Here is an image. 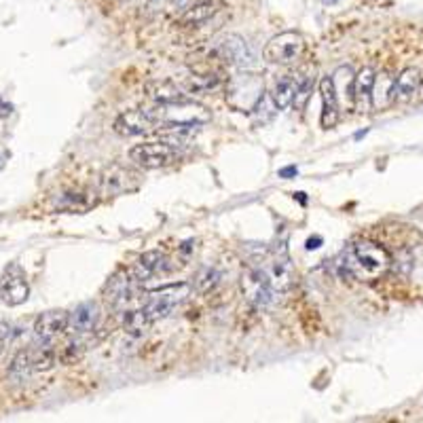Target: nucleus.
Returning a JSON list of instances; mask_svg holds the SVG:
<instances>
[{"mask_svg": "<svg viewBox=\"0 0 423 423\" xmlns=\"http://www.w3.org/2000/svg\"><path fill=\"white\" fill-rule=\"evenodd\" d=\"M392 269V254L377 242H354L339 258V273L356 282H377Z\"/></svg>", "mask_w": 423, "mask_h": 423, "instance_id": "obj_1", "label": "nucleus"}, {"mask_svg": "<svg viewBox=\"0 0 423 423\" xmlns=\"http://www.w3.org/2000/svg\"><path fill=\"white\" fill-rule=\"evenodd\" d=\"M190 292V286L188 284H170V286H163V288H157V290H151L146 301H144V311L146 315L151 317V322H159V320H165L170 317L182 302L186 301Z\"/></svg>", "mask_w": 423, "mask_h": 423, "instance_id": "obj_2", "label": "nucleus"}, {"mask_svg": "<svg viewBox=\"0 0 423 423\" xmlns=\"http://www.w3.org/2000/svg\"><path fill=\"white\" fill-rule=\"evenodd\" d=\"M265 96V83L256 74L235 76L227 87V102L240 113H254Z\"/></svg>", "mask_w": 423, "mask_h": 423, "instance_id": "obj_3", "label": "nucleus"}, {"mask_svg": "<svg viewBox=\"0 0 423 423\" xmlns=\"http://www.w3.org/2000/svg\"><path fill=\"white\" fill-rule=\"evenodd\" d=\"M129 159L142 170H161L178 161V151L168 142H144L129 151Z\"/></svg>", "mask_w": 423, "mask_h": 423, "instance_id": "obj_4", "label": "nucleus"}, {"mask_svg": "<svg viewBox=\"0 0 423 423\" xmlns=\"http://www.w3.org/2000/svg\"><path fill=\"white\" fill-rule=\"evenodd\" d=\"M242 290L248 302L256 309H267L275 302V288L269 282V275L263 267H250L242 275Z\"/></svg>", "mask_w": 423, "mask_h": 423, "instance_id": "obj_5", "label": "nucleus"}, {"mask_svg": "<svg viewBox=\"0 0 423 423\" xmlns=\"http://www.w3.org/2000/svg\"><path fill=\"white\" fill-rule=\"evenodd\" d=\"M305 53V41L299 32L286 30L275 34L265 47V60L280 66H290L299 61Z\"/></svg>", "mask_w": 423, "mask_h": 423, "instance_id": "obj_6", "label": "nucleus"}, {"mask_svg": "<svg viewBox=\"0 0 423 423\" xmlns=\"http://www.w3.org/2000/svg\"><path fill=\"white\" fill-rule=\"evenodd\" d=\"M28 297H30V284L26 271L19 265H9L0 277V301L9 307H17L28 301Z\"/></svg>", "mask_w": 423, "mask_h": 423, "instance_id": "obj_7", "label": "nucleus"}, {"mask_svg": "<svg viewBox=\"0 0 423 423\" xmlns=\"http://www.w3.org/2000/svg\"><path fill=\"white\" fill-rule=\"evenodd\" d=\"M115 131L119 136L131 138V136H144L159 127V119L153 113L146 111H125L115 119Z\"/></svg>", "mask_w": 423, "mask_h": 423, "instance_id": "obj_8", "label": "nucleus"}, {"mask_svg": "<svg viewBox=\"0 0 423 423\" xmlns=\"http://www.w3.org/2000/svg\"><path fill=\"white\" fill-rule=\"evenodd\" d=\"M100 320V309L96 302H81L72 313H68V328L66 332H70L72 337H83L96 330Z\"/></svg>", "mask_w": 423, "mask_h": 423, "instance_id": "obj_9", "label": "nucleus"}, {"mask_svg": "<svg viewBox=\"0 0 423 423\" xmlns=\"http://www.w3.org/2000/svg\"><path fill=\"white\" fill-rule=\"evenodd\" d=\"M263 269L267 271L269 282H271V286L275 288L277 295H284V292H288L292 288V284H295V267H292L286 250L282 254H277L275 258H271L269 267H263Z\"/></svg>", "mask_w": 423, "mask_h": 423, "instance_id": "obj_10", "label": "nucleus"}, {"mask_svg": "<svg viewBox=\"0 0 423 423\" xmlns=\"http://www.w3.org/2000/svg\"><path fill=\"white\" fill-rule=\"evenodd\" d=\"M218 51L223 56V60H227L231 66H238V68H248L252 66L256 56L252 51V47L243 41L242 36L238 34H229L220 41L218 45Z\"/></svg>", "mask_w": 423, "mask_h": 423, "instance_id": "obj_11", "label": "nucleus"}, {"mask_svg": "<svg viewBox=\"0 0 423 423\" xmlns=\"http://www.w3.org/2000/svg\"><path fill=\"white\" fill-rule=\"evenodd\" d=\"M66 328H68V313L61 309L45 311L34 322V335H36V339H41L45 343L60 337L61 332H66Z\"/></svg>", "mask_w": 423, "mask_h": 423, "instance_id": "obj_12", "label": "nucleus"}, {"mask_svg": "<svg viewBox=\"0 0 423 423\" xmlns=\"http://www.w3.org/2000/svg\"><path fill=\"white\" fill-rule=\"evenodd\" d=\"M168 269H170L168 256L159 250H153V252H146L138 258L131 273H133L136 282H148V280L157 277L159 273H165Z\"/></svg>", "mask_w": 423, "mask_h": 423, "instance_id": "obj_13", "label": "nucleus"}, {"mask_svg": "<svg viewBox=\"0 0 423 423\" xmlns=\"http://www.w3.org/2000/svg\"><path fill=\"white\" fill-rule=\"evenodd\" d=\"M320 93H322V119L320 123L324 129H330L339 123V117H341V104L337 98L332 76H324L320 81Z\"/></svg>", "mask_w": 423, "mask_h": 423, "instance_id": "obj_14", "label": "nucleus"}, {"mask_svg": "<svg viewBox=\"0 0 423 423\" xmlns=\"http://www.w3.org/2000/svg\"><path fill=\"white\" fill-rule=\"evenodd\" d=\"M422 87V74L417 68H404L396 81H394V104H407L411 102Z\"/></svg>", "mask_w": 423, "mask_h": 423, "instance_id": "obj_15", "label": "nucleus"}, {"mask_svg": "<svg viewBox=\"0 0 423 423\" xmlns=\"http://www.w3.org/2000/svg\"><path fill=\"white\" fill-rule=\"evenodd\" d=\"M377 81V72L374 68L366 66L358 74H356V85H354V108L366 113L372 108V87Z\"/></svg>", "mask_w": 423, "mask_h": 423, "instance_id": "obj_16", "label": "nucleus"}, {"mask_svg": "<svg viewBox=\"0 0 423 423\" xmlns=\"http://www.w3.org/2000/svg\"><path fill=\"white\" fill-rule=\"evenodd\" d=\"M223 4H225V0H199L182 13L180 24L186 28L201 26V24L210 21L223 9Z\"/></svg>", "mask_w": 423, "mask_h": 423, "instance_id": "obj_17", "label": "nucleus"}, {"mask_svg": "<svg viewBox=\"0 0 423 423\" xmlns=\"http://www.w3.org/2000/svg\"><path fill=\"white\" fill-rule=\"evenodd\" d=\"M151 98L159 104V106H178V104H186L190 102V98L186 93H182V89L178 85L170 83V81H159L153 83L148 87Z\"/></svg>", "mask_w": 423, "mask_h": 423, "instance_id": "obj_18", "label": "nucleus"}, {"mask_svg": "<svg viewBox=\"0 0 423 423\" xmlns=\"http://www.w3.org/2000/svg\"><path fill=\"white\" fill-rule=\"evenodd\" d=\"M332 83H335V89H337V98H339V104H345V106H354V85H356V74L350 66H341L335 70L332 74Z\"/></svg>", "mask_w": 423, "mask_h": 423, "instance_id": "obj_19", "label": "nucleus"}, {"mask_svg": "<svg viewBox=\"0 0 423 423\" xmlns=\"http://www.w3.org/2000/svg\"><path fill=\"white\" fill-rule=\"evenodd\" d=\"M297 85H299V81H297V76H292V74H286V76L277 78V83H275V87H273V93H271V100H273L275 108L286 111V108H290V106L295 104Z\"/></svg>", "mask_w": 423, "mask_h": 423, "instance_id": "obj_20", "label": "nucleus"}, {"mask_svg": "<svg viewBox=\"0 0 423 423\" xmlns=\"http://www.w3.org/2000/svg\"><path fill=\"white\" fill-rule=\"evenodd\" d=\"M394 81L396 76H389L387 72L377 74L374 87H372V108L385 111L394 104Z\"/></svg>", "mask_w": 423, "mask_h": 423, "instance_id": "obj_21", "label": "nucleus"}, {"mask_svg": "<svg viewBox=\"0 0 423 423\" xmlns=\"http://www.w3.org/2000/svg\"><path fill=\"white\" fill-rule=\"evenodd\" d=\"M151 324H153V322H151V317L146 315L144 307L125 311V317H123V330H125L129 337H136V339L144 337V335H146V330L151 328Z\"/></svg>", "mask_w": 423, "mask_h": 423, "instance_id": "obj_22", "label": "nucleus"}, {"mask_svg": "<svg viewBox=\"0 0 423 423\" xmlns=\"http://www.w3.org/2000/svg\"><path fill=\"white\" fill-rule=\"evenodd\" d=\"M133 273H131V277L127 275V273H117L111 282H108V301H113L115 305H119V302L127 301L129 299V295H131V284H133Z\"/></svg>", "mask_w": 423, "mask_h": 423, "instance_id": "obj_23", "label": "nucleus"}, {"mask_svg": "<svg viewBox=\"0 0 423 423\" xmlns=\"http://www.w3.org/2000/svg\"><path fill=\"white\" fill-rule=\"evenodd\" d=\"M56 360H58V352H56L51 345H45V347H32V350H30L32 370H49V368H53Z\"/></svg>", "mask_w": 423, "mask_h": 423, "instance_id": "obj_24", "label": "nucleus"}, {"mask_svg": "<svg viewBox=\"0 0 423 423\" xmlns=\"http://www.w3.org/2000/svg\"><path fill=\"white\" fill-rule=\"evenodd\" d=\"M220 74L218 72H212V74H193V78L188 81V87L193 91H210V89H216L220 85Z\"/></svg>", "mask_w": 423, "mask_h": 423, "instance_id": "obj_25", "label": "nucleus"}, {"mask_svg": "<svg viewBox=\"0 0 423 423\" xmlns=\"http://www.w3.org/2000/svg\"><path fill=\"white\" fill-rule=\"evenodd\" d=\"M11 374H15V377H26V374H30L32 372V362H30V350H21L15 358H13V362H11Z\"/></svg>", "mask_w": 423, "mask_h": 423, "instance_id": "obj_26", "label": "nucleus"}, {"mask_svg": "<svg viewBox=\"0 0 423 423\" xmlns=\"http://www.w3.org/2000/svg\"><path fill=\"white\" fill-rule=\"evenodd\" d=\"M299 81V85H297V98H295V106L302 111L305 106H307V102H309V98H311V91H313V85H315V81L311 78V76H305V78H297Z\"/></svg>", "mask_w": 423, "mask_h": 423, "instance_id": "obj_27", "label": "nucleus"}, {"mask_svg": "<svg viewBox=\"0 0 423 423\" xmlns=\"http://www.w3.org/2000/svg\"><path fill=\"white\" fill-rule=\"evenodd\" d=\"M218 280H220V273H218V269H203L201 271V275L197 277V290L199 292H210L216 284H218Z\"/></svg>", "mask_w": 423, "mask_h": 423, "instance_id": "obj_28", "label": "nucleus"}, {"mask_svg": "<svg viewBox=\"0 0 423 423\" xmlns=\"http://www.w3.org/2000/svg\"><path fill=\"white\" fill-rule=\"evenodd\" d=\"M11 337H13V326L6 324V322H0V341L4 343V341H9Z\"/></svg>", "mask_w": 423, "mask_h": 423, "instance_id": "obj_29", "label": "nucleus"}, {"mask_svg": "<svg viewBox=\"0 0 423 423\" xmlns=\"http://www.w3.org/2000/svg\"><path fill=\"white\" fill-rule=\"evenodd\" d=\"M11 115H13V104H9L6 100L0 98V119H6Z\"/></svg>", "mask_w": 423, "mask_h": 423, "instance_id": "obj_30", "label": "nucleus"}, {"mask_svg": "<svg viewBox=\"0 0 423 423\" xmlns=\"http://www.w3.org/2000/svg\"><path fill=\"white\" fill-rule=\"evenodd\" d=\"M297 174H299V170H297L295 165H292V168H284V170L280 172L282 178H292V176H297Z\"/></svg>", "mask_w": 423, "mask_h": 423, "instance_id": "obj_31", "label": "nucleus"}, {"mask_svg": "<svg viewBox=\"0 0 423 423\" xmlns=\"http://www.w3.org/2000/svg\"><path fill=\"white\" fill-rule=\"evenodd\" d=\"M320 243H322V238H311V240H307V250H315V248H320Z\"/></svg>", "mask_w": 423, "mask_h": 423, "instance_id": "obj_32", "label": "nucleus"}, {"mask_svg": "<svg viewBox=\"0 0 423 423\" xmlns=\"http://www.w3.org/2000/svg\"><path fill=\"white\" fill-rule=\"evenodd\" d=\"M4 161H6V159H4V155H2V153H0V170H2V168H4Z\"/></svg>", "mask_w": 423, "mask_h": 423, "instance_id": "obj_33", "label": "nucleus"}, {"mask_svg": "<svg viewBox=\"0 0 423 423\" xmlns=\"http://www.w3.org/2000/svg\"><path fill=\"white\" fill-rule=\"evenodd\" d=\"M297 197H299V201H301V203H305V193H297Z\"/></svg>", "mask_w": 423, "mask_h": 423, "instance_id": "obj_34", "label": "nucleus"}, {"mask_svg": "<svg viewBox=\"0 0 423 423\" xmlns=\"http://www.w3.org/2000/svg\"><path fill=\"white\" fill-rule=\"evenodd\" d=\"M419 98L423 100V78H422V87H419Z\"/></svg>", "mask_w": 423, "mask_h": 423, "instance_id": "obj_35", "label": "nucleus"}, {"mask_svg": "<svg viewBox=\"0 0 423 423\" xmlns=\"http://www.w3.org/2000/svg\"><path fill=\"white\" fill-rule=\"evenodd\" d=\"M324 2H326V4H335L337 0H324Z\"/></svg>", "mask_w": 423, "mask_h": 423, "instance_id": "obj_36", "label": "nucleus"}, {"mask_svg": "<svg viewBox=\"0 0 423 423\" xmlns=\"http://www.w3.org/2000/svg\"><path fill=\"white\" fill-rule=\"evenodd\" d=\"M0 354H2V341H0Z\"/></svg>", "mask_w": 423, "mask_h": 423, "instance_id": "obj_37", "label": "nucleus"}]
</instances>
